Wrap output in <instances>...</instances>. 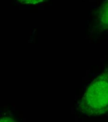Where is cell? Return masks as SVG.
Returning <instances> with one entry per match:
<instances>
[{"label":"cell","mask_w":108,"mask_h":122,"mask_svg":"<svg viewBox=\"0 0 108 122\" xmlns=\"http://www.w3.org/2000/svg\"><path fill=\"white\" fill-rule=\"evenodd\" d=\"M101 27L108 30V0H106L102 8L99 15Z\"/></svg>","instance_id":"cell-2"},{"label":"cell","mask_w":108,"mask_h":122,"mask_svg":"<svg viewBox=\"0 0 108 122\" xmlns=\"http://www.w3.org/2000/svg\"><path fill=\"white\" fill-rule=\"evenodd\" d=\"M79 109L89 116L108 112V71L101 73L91 83L80 101Z\"/></svg>","instance_id":"cell-1"},{"label":"cell","mask_w":108,"mask_h":122,"mask_svg":"<svg viewBox=\"0 0 108 122\" xmlns=\"http://www.w3.org/2000/svg\"><path fill=\"white\" fill-rule=\"evenodd\" d=\"M29 0V1H32V2H33L34 1H38V0Z\"/></svg>","instance_id":"cell-3"}]
</instances>
